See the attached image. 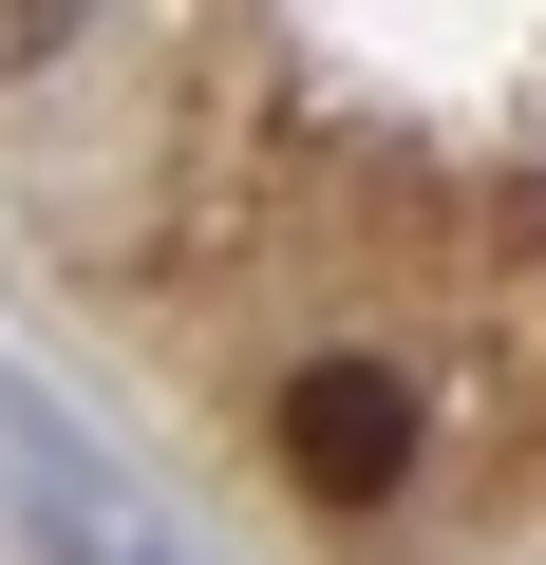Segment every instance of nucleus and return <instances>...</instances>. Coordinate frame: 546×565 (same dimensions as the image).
Wrapping results in <instances>:
<instances>
[{
	"label": "nucleus",
	"mask_w": 546,
	"mask_h": 565,
	"mask_svg": "<svg viewBox=\"0 0 546 565\" xmlns=\"http://www.w3.org/2000/svg\"><path fill=\"white\" fill-rule=\"evenodd\" d=\"M396 452H415V396H396L377 359H302V377H283V471H302L321 509H377Z\"/></svg>",
	"instance_id": "nucleus-1"
},
{
	"label": "nucleus",
	"mask_w": 546,
	"mask_h": 565,
	"mask_svg": "<svg viewBox=\"0 0 546 565\" xmlns=\"http://www.w3.org/2000/svg\"><path fill=\"white\" fill-rule=\"evenodd\" d=\"M39 57H76V0H0V76H39Z\"/></svg>",
	"instance_id": "nucleus-2"
}]
</instances>
